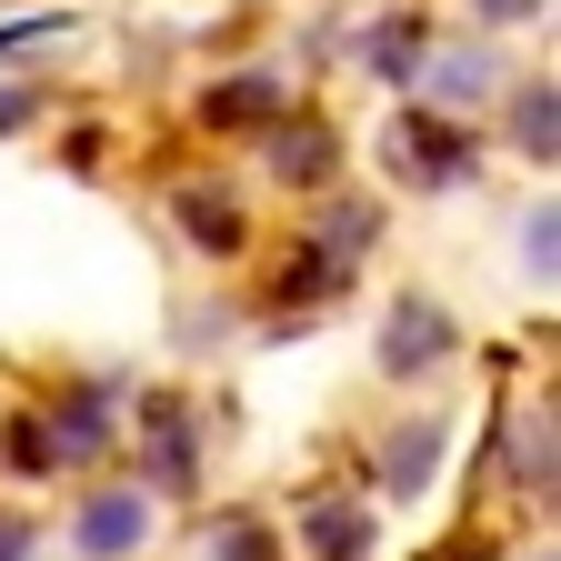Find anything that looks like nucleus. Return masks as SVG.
Returning a JSON list of instances; mask_svg holds the SVG:
<instances>
[{
    "instance_id": "nucleus-1",
    "label": "nucleus",
    "mask_w": 561,
    "mask_h": 561,
    "mask_svg": "<svg viewBox=\"0 0 561 561\" xmlns=\"http://www.w3.org/2000/svg\"><path fill=\"white\" fill-rule=\"evenodd\" d=\"M130 531H140V491H111V502H91V522H81L91 551H130Z\"/></svg>"
},
{
    "instance_id": "nucleus-2",
    "label": "nucleus",
    "mask_w": 561,
    "mask_h": 561,
    "mask_svg": "<svg viewBox=\"0 0 561 561\" xmlns=\"http://www.w3.org/2000/svg\"><path fill=\"white\" fill-rule=\"evenodd\" d=\"M181 210H191V241H221V251L241 241V210H231V201H210V191H191Z\"/></svg>"
},
{
    "instance_id": "nucleus-3",
    "label": "nucleus",
    "mask_w": 561,
    "mask_h": 561,
    "mask_svg": "<svg viewBox=\"0 0 561 561\" xmlns=\"http://www.w3.org/2000/svg\"><path fill=\"white\" fill-rule=\"evenodd\" d=\"M321 551H331V561H351V551H362V522L331 512V522H321Z\"/></svg>"
},
{
    "instance_id": "nucleus-4",
    "label": "nucleus",
    "mask_w": 561,
    "mask_h": 561,
    "mask_svg": "<svg viewBox=\"0 0 561 561\" xmlns=\"http://www.w3.org/2000/svg\"><path fill=\"white\" fill-rule=\"evenodd\" d=\"M432 341H442V321H432V311H411V321H401V362H421Z\"/></svg>"
}]
</instances>
